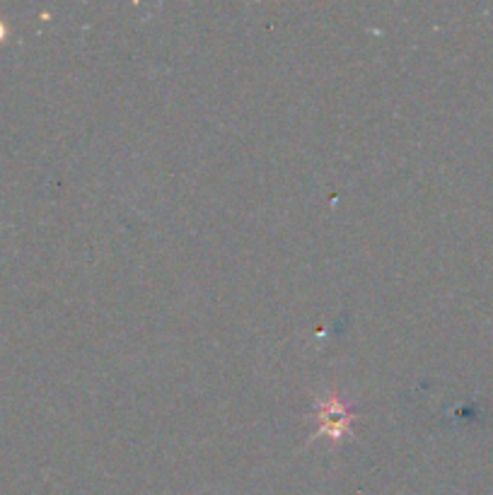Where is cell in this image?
I'll return each mask as SVG.
<instances>
[{
  "instance_id": "cell-1",
  "label": "cell",
  "mask_w": 493,
  "mask_h": 495,
  "mask_svg": "<svg viewBox=\"0 0 493 495\" xmlns=\"http://www.w3.org/2000/svg\"><path fill=\"white\" fill-rule=\"evenodd\" d=\"M353 421V411L349 409V404L341 401L339 394H332L327 401H322L317 406V425H319V435H327L332 440H339L344 433H349Z\"/></svg>"
}]
</instances>
